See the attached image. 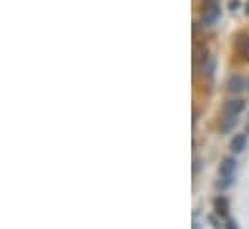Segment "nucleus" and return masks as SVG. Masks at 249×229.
<instances>
[{
    "mask_svg": "<svg viewBox=\"0 0 249 229\" xmlns=\"http://www.w3.org/2000/svg\"><path fill=\"white\" fill-rule=\"evenodd\" d=\"M246 110V102L242 98H230L224 102L222 106V114L226 117H234V115H240L242 112Z\"/></svg>",
    "mask_w": 249,
    "mask_h": 229,
    "instance_id": "1",
    "label": "nucleus"
},
{
    "mask_svg": "<svg viewBox=\"0 0 249 229\" xmlns=\"http://www.w3.org/2000/svg\"><path fill=\"white\" fill-rule=\"evenodd\" d=\"M218 17H220V6H218V4H214V6H207V8H203L201 23H203V25H213Z\"/></svg>",
    "mask_w": 249,
    "mask_h": 229,
    "instance_id": "2",
    "label": "nucleus"
},
{
    "mask_svg": "<svg viewBox=\"0 0 249 229\" xmlns=\"http://www.w3.org/2000/svg\"><path fill=\"white\" fill-rule=\"evenodd\" d=\"M236 166H238L236 158H232V156L224 158V160H222V164H220V168H218V173H220V177H234Z\"/></svg>",
    "mask_w": 249,
    "mask_h": 229,
    "instance_id": "3",
    "label": "nucleus"
},
{
    "mask_svg": "<svg viewBox=\"0 0 249 229\" xmlns=\"http://www.w3.org/2000/svg\"><path fill=\"white\" fill-rule=\"evenodd\" d=\"M246 147H248V137H246L244 133H238V135L232 139V143H230V150H232V152H236V154L244 152V150H246Z\"/></svg>",
    "mask_w": 249,
    "mask_h": 229,
    "instance_id": "4",
    "label": "nucleus"
},
{
    "mask_svg": "<svg viewBox=\"0 0 249 229\" xmlns=\"http://www.w3.org/2000/svg\"><path fill=\"white\" fill-rule=\"evenodd\" d=\"M228 210H230L228 198H226V196H216V198H214V212H216L220 218H226V216H228Z\"/></svg>",
    "mask_w": 249,
    "mask_h": 229,
    "instance_id": "5",
    "label": "nucleus"
},
{
    "mask_svg": "<svg viewBox=\"0 0 249 229\" xmlns=\"http://www.w3.org/2000/svg\"><path fill=\"white\" fill-rule=\"evenodd\" d=\"M228 91L230 93H242L244 91V87H246V81H244V77L242 75H232L230 79H228Z\"/></svg>",
    "mask_w": 249,
    "mask_h": 229,
    "instance_id": "6",
    "label": "nucleus"
},
{
    "mask_svg": "<svg viewBox=\"0 0 249 229\" xmlns=\"http://www.w3.org/2000/svg\"><path fill=\"white\" fill-rule=\"evenodd\" d=\"M199 65V69H201V73L203 75H207L209 79L213 77V71H214V58H207L205 62H201V64H197Z\"/></svg>",
    "mask_w": 249,
    "mask_h": 229,
    "instance_id": "7",
    "label": "nucleus"
},
{
    "mask_svg": "<svg viewBox=\"0 0 249 229\" xmlns=\"http://www.w3.org/2000/svg\"><path fill=\"white\" fill-rule=\"evenodd\" d=\"M236 125H238V115H234V117L224 115V119L220 123V133H230L232 129H236Z\"/></svg>",
    "mask_w": 249,
    "mask_h": 229,
    "instance_id": "8",
    "label": "nucleus"
},
{
    "mask_svg": "<svg viewBox=\"0 0 249 229\" xmlns=\"http://www.w3.org/2000/svg\"><path fill=\"white\" fill-rule=\"evenodd\" d=\"M232 181H234L232 177H222V181H218V183H216V187H218L220 191H224V189H228V187L232 185Z\"/></svg>",
    "mask_w": 249,
    "mask_h": 229,
    "instance_id": "9",
    "label": "nucleus"
},
{
    "mask_svg": "<svg viewBox=\"0 0 249 229\" xmlns=\"http://www.w3.org/2000/svg\"><path fill=\"white\" fill-rule=\"evenodd\" d=\"M240 49H242V52H244V56H246V58H248V60H249V37H248V39H246V41H244V45H242Z\"/></svg>",
    "mask_w": 249,
    "mask_h": 229,
    "instance_id": "10",
    "label": "nucleus"
},
{
    "mask_svg": "<svg viewBox=\"0 0 249 229\" xmlns=\"http://www.w3.org/2000/svg\"><path fill=\"white\" fill-rule=\"evenodd\" d=\"M228 8H230V10H234V12H236V10H238V8H240V0H230V2H228Z\"/></svg>",
    "mask_w": 249,
    "mask_h": 229,
    "instance_id": "11",
    "label": "nucleus"
},
{
    "mask_svg": "<svg viewBox=\"0 0 249 229\" xmlns=\"http://www.w3.org/2000/svg\"><path fill=\"white\" fill-rule=\"evenodd\" d=\"M201 170V158H195L193 160V173H197Z\"/></svg>",
    "mask_w": 249,
    "mask_h": 229,
    "instance_id": "12",
    "label": "nucleus"
},
{
    "mask_svg": "<svg viewBox=\"0 0 249 229\" xmlns=\"http://www.w3.org/2000/svg\"><path fill=\"white\" fill-rule=\"evenodd\" d=\"M224 228H226V229H238V226H236V222H234V220H228Z\"/></svg>",
    "mask_w": 249,
    "mask_h": 229,
    "instance_id": "13",
    "label": "nucleus"
},
{
    "mask_svg": "<svg viewBox=\"0 0 249 229\" xmlns=\"http://www.w3.org/2000/svg\"><path fill=\"white\" fill-rule=\"evenodd\" d=\"M214 4H218V0H203V6L207 8V6H214Z\"/></svg>",
    "mask_w": 249,
    "mask_h": 229,
    "instance_id": "14",
    "label": "nucleus"
},
{
    "mask_svg": "<svg viewBox=\"0 0 249 229\" xmlns=\"http://www.w3.org/2000/svg\"><path fill=\"white\" fill-rule=\"evenodd\" d=\"M193 229H201V226H199V224L195 222V224H193Z\"/></svg>",
    "mask_w": 249,
    "mask_h": 229,
    "instance_id": "15",
    "label": "nucleus"
},
{
    "mask_svg": "<svg viewBox=\"0 0 249 229\" xmlns=\"http://www.w3.org/2000/svg\"><path fill=\"white\" fill-rule=\"evenodd\" d=\"M248 14H249V2H248Z\"/></svg>",
    "mask_w": 249,
    "mask_h": 229,
    "instance_id": "16",
    "label": "nucleus"
},
{
    "mask_svg": "<svg viewBox=\"0 0 249 229\" xmlns=\"http://www.w3.org/2000/svg\"><path fill=\"white\" fill-rule=\"evenodd\" d=\"M248 89H249V79H248Z\"/></svg>",
    "mask_w": 249,
    "mask_h": 229,
    "instance_id": "17",
    "label": "nucleus"
}]
</instances>
